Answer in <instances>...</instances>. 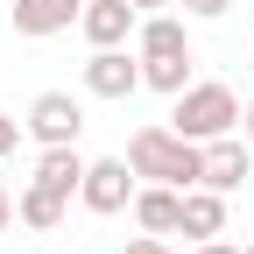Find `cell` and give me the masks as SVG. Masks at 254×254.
Instances as JSON below:
<instances>
[{"mask_svg": "<svg viewBox=\"0 0 254 254\" xmlns=\"http://www.w3.org/2000/svg\"><path fill=\"white\" fill-rule=\"evenodd\" d=\"M7 219H14V198H7V177H0V233H7Z\"/></svg>", "mask_w": 254, "mask_h": 254, "instance_id": "obj_19", "label": "cell"}, {"mask_svg": "<svg viewBox=\"0 0 254 254\" xmlns=\"http://www.w3.org/2000/svg\"><path fill=\"white\" fill-rule=\"evenodd\" d=\"M205 148V190H240L247 177H254V148H247V134L233 127V134H219V141H198Z\"/></svg>", "mask_w": 254, "mask_h": 254, "instance_id": "obj_6", "label": "cell"}, {"mask_svg": "<svg viewBox=\"0 0 254 254\" xmlns=\"http://www.w3.org/2000/svg\"><path fill=\"white\" fill-rule=\"evenodd\" d=\"M127 7H141V14H155V7H177V0H127Z\"/></svg>", "mask_w": 254, "mask_h": 254, "instance_id": "obj_21", "label": "cell"}, {"mask_svg": "<svg viewBox=\"0 0 254 254\" xmlns=\"http://www.w3.org/2000/svg\"><path fill=\"white\" fill-rule=\"evenodd\" d=\"M21 127H28L43 148H64V141H78V134H85V106L71 99V92H36Z\"/></svg>", "mask_w": 254, "mask_h": 254, "instance_id": "obj_4", "label": "cell"}, {"mask_svg": "<svg viewBox=\"0 0 254 254\" xmlns=\"http://www.w3.org/2000/svg\"><path fill=\"white\" fill-rule=\"evenodd\" d=\"M134 57H190V36L177 14H141L134 28Z\"/></svg>", "mask_w": 254, "mask_h": 254, "instance_id": "obj_12", "label": "cell"}, {"mask_svg": "<svg viewBox=\"0 0 254 254\" xmlns=\"http://www.w3.org/2000/svg\"><path fill=\"white\" fill-rule=\"evenodd\" d=\"M85 92L92 99H134L141 92V57H127V43L120 50H92L85 57Z\"/></svg>", "mask_w": 254, "mask_h": 254, "instance_id": "obj_5", "label": "cell"}, {"mask_svg": "<svg viewBox=\"0 0 254 254\" xmlns=\"http://www.w3.org/2000/svg\"><path fill=\"white\" fill-rule=\"evenodd\" d=\"M141 85H148V92H170V99H177V92L190 85V57H141Z\"/></svg>", "mask_w": 254, "mask_h": 254, "instance_id": "obj_14", "label": "cell"}, {"mask_svg": "<svg viewBox=\"0 0 254 254\" xmlns=\"http://www.w3.org/2000/svg\"><path fill=\"white\" fill-rule=\"evenodd\" d=\"M190 254H240V247H233V240H219V233H212V240H198V247H190Z\"/></svg>", "mask_w": 254, "mask_h": 254, "instance_id": "obj_18", "label": "cell"}, {"mask_svg": "<svg viewBox=\"0 0 254 254\" xmlns=\"http://www.w3.org/2000/svg\"><path fill=\"white\" fill-rule=\"evenodd\" d=\"M28 184L57 190V198H78V184H85V155H78V141L43 148V155H36V177H28Z\"/></svg>", "mask_w": 254, "mask_h": 254, "instance_id": "obj_10", "label": "cell"}, {"mask_svg": "<svg viewBox=\"0 0 254 254\" xmlns=\"http://www.w3.org/2000/svg\"><path fill=\"white\" fill-rule=\"evenodd\" d=\"M78 28H85V43H92V50H120V43L141 28V7H127V0H85Z\"/></svg>", "mask_w": 254, "mask_h": 254, "instance_id": "obj_7", "label": "cell"}, {"mask_svg": "<svg viewBox=\"0 0 254 254\" xmlns=\"http://www.w3.org/2000/svg\"><path fill=\"white\" fill-rule=\"evenodd\" d=\"M78 14H85V0H14V36H28V43L64 36Z\"/></svg>", "mask_w": 254, "mask_h": 254, "instance_id": "obj_8", "label": "cell"}, {"mask_svg": "<svg viewBox=\"0 0 254 254\" xmlns=\"http://www.w3.org/2000/svg\"><path fill=\"white\" fill-rule=\"evenodd\" d=\"M64 212H71V198H57V190H43V184H28L21 198H14V219H21L28 233H57Z\"/></svg>", "mask_w": 254, "mask_h": 254, "instance_id": "obj_13", "label": "cell"}, {"mask_svg": "<svg viewBox=\"0 0 254 254\" xmlns=\"http://www.w3.org/2000/svg\"><path fill=\"white\" fill-rule=\"evenodd\" d=\"M177 233H190V240H212V233H226V190H205V184H190V190H184V219H177Z\"/></svg>", "mask_w": 254, "mask_h": 254, "instance_id": "obj_11", "label": "cell"}, {"mask_svg": "<svg viewBox=\"0 0 254 254\" xmlns=\"http://www.w3.org/2000/svg\"><path fill=\"white\" fill-rule=\"evenodd\" d=\"M21 134H28V127H21V120H14V113H0V163H7V155H14V148H21Z\"/></svg>", "mask_w": 254, "mask_h": 254, "instance_id": "obj_15", "label": "cell"}, {"mask_svg": "<svg viewBox=\"0 0 254 254\" xmlns=\"http://www.w3.org/2000/svg\"><path fill=\"white\" fill-rule=\"evenodd\" d=\"M170 127L184 141H219V134H233L240 127V99H233V85H184L177 92V106H170Z\"/></svg>", "mask_w": 254, "mask_h": 254, "instance_id": "obj_2", "label": "cell"}, {"mask_svg": "<svg viewBox=\"0 0 254 254\" xmlns=\"http://www.w3.org/2000/svg\"><path fill=\"white\" fill-rule=\"evenodd\" d=\"M127 254H170V247H163V233H141V240H127Z\"/></svg>", "mask_w": 254, "mask_h": 254, "instance_id": "obj_17", "label": "cell"}, {"mask_svg": "<svg viewBox=\"0 0 254 254\" xmlns=\"http://www.w3.org/2000/svg\"><path fill=\"white\" fill-rule=\"evenodd\" d=\"M127 170H134L141 184H177L190 190L205 177V148L184 141L177 127H134V141H127Z\"/></svg>", "mask_w": 254, "mask_h": 254, "instance_id": "obj_1", "label": "cell"}, {"mask_svg": "<svg viewBox=\"0 0 254 254\" xmlns=\"http://www.w3.org/2000/svg\"><path fill=\"white\" fill-rule=\"evenodd\" d=\"M177 7H184V14H198V21H219L233 0H177Z\"/></svg>", "mask_w": 254, "mask_h": 254, "instance_id": "obj_16", "label": "cell"}, {"mask_svg": "<svg viewBox=\"0 0 254 254\" xmlns=\"http://www.w3.org/2000/svg\"><path fill=\"white\" fill-rule=\"evenodd\" d=\"M240 254H254V240H247V247H240Z\"/></svg>", "mask_w": 254, "mask_h": 254, "instance_id": "obj_22", "label": "cell"}, {"mask_svg": "<svg viewBox=\"0 0 254 254\" xmlns=\"http://www.w3.org/2000/svg\"><path fill=\"white\" fill-rule=\"evenodd\" d=\"M134 170H127V155H106V163H85V184H78V205L85 212H127V205H134Z\"/></svg>", "mask_w": 254, "mask_h": 254, "instance_id": "obj_3", "label": "cell"}, {"mask_svg": "<svg viewBox=\"0 0 254 254\" xmlns=\"http://www.w3.org/2000/svg\"><path fill=\"white\" fill-rule=\"evenodd\" d=\"M240 134H247V148H254V99L240 106Z\"/></svg>", "mask_w": 254, "mask_h": 254, "instance_id": "obj_20", "label": "cell"}, {"mask_svg": "<svg viewBox=\"0 0 254 254\" xmlns=\"http://www.w3.org/2000/svg\"><path fill=\"white\" fill-rule=\"evenodd\" d=\"M177 219H184L177 184H134V226L141 233H177Z\"/></svg>", "mask_w": 254, "mask_h": 254, "instance_id": "obj_9", "label": "cell"}]
</instances>
